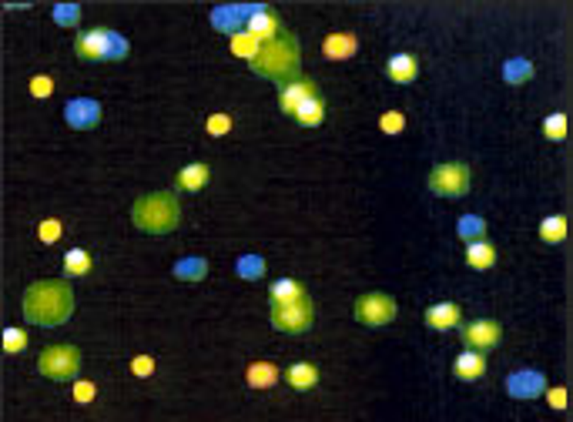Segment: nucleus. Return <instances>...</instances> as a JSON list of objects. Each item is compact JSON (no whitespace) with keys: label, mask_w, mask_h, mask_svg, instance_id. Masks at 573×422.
I'll list each match as a JSON object with an SVG mask.
<instances>
[{"label":"nucleus","mask_w":573,"mask_h":422,"mask_svg":"<svg viewBox=\"0 0 573 422\" xmlns=\"http://www.w3.org/2000/svg\"><path fill=\"white\" fill-rule=\"evenodd\" d=\"M356 54V34H329L325 37V57L332 61H342Z\"/></svg>","instance_id":"6ab92c4d"},{"label":"nucleus","mask_w":573,"mask_h":422,"mask_svg":"<svg viewBox=\"0 0 573 422\" xmlns=\"http://www.w3.org/2000/svg\"><path fill=\"white\" fill-rule=\"evenodd\" d=\"M543 134L550 141H563L567 138V115H550L547 124H543Z\"/></svg>","instance_id":"7c9ffc66"},{"label":"nucleus","mask_w":573,"mask_h":422,"mask_svg":"<svg viewBox=\"0 0 573 422\" xmlns=\"http://www.w3.org/2000/svg\"><path fill=\"white\" fill-rule=\"evenodd\" d=\"M426 325L436 329V332H449V329H456L459 325V305H453V302L429 305V312H426Z\"/></svg>","instance_id":"4468645a"},{"label":"nucleus","mask_w":573,"mask_h":422,"mask_svg":"<svg viewBox=\"0 0 573 422\" xmlns=\"http://www.w3.org/2000/svg\"><path fill=\"white\" fill-rule=\"evenodd\" d=\"M134 372H138V375H148V372H151V358L138 356V358H134Z\"/></svg>","instance_id":"ea45409f"},{"label":"nucleus","mask_w":573,"mask_h":422,"mask_svg":"<svg viewBox=\"0 0 573 422\" xmlns=\"http://www.w3.org/2000/svg\"><path fill=\"white\" fill-rule=\"evenodd\" d=\"M483 231H486V221L480 215H463L459 218V235L466 242H483Z\"/></svg>","instance_id":"cd10ccee"},{"label":"nucleus","mask_w":573,"mask_h":422,"mask_svg":"<svg viewBox=\"0 0 573 422\" xmlns=\"http://www.w3.org/2000/svg\"><path fill=\"white\" fill-rule=\"evenodd\" d=\"M74 312V292L67 281H37L24 295V315L34 325H61Z\"/></svg>","instance_id":"f257e3e1"},{"label":"nucleus","mask_w":573,"mask_h":422,"mask_svg":"<svg viewBox=\"0 0 573 422\" xmlns=\"http://www.w3.org/2000/svg\"><path fill=\"white\" fill-rule=\"evenodd\" d=\"M208 178H212L208 165L195 161V165H188V168H181L178 171V188L181 192H202L204 184H208Z\"/></svg>","instance_id":"f3484780"},{"label":"nucleus","mask_w":573,"mask_h":422,"mask_svg":"<svg viewBox=\"0 0 573 422\" xmlns=\"http://www.w3.org/2000/svg\"><path fill=\"white\" fill-rule=\"evenodd\" d=\"M463 342H466V348H473V352H486V348H493L499 342V325L493 319L470 322V325L463 329Z\"/></svg>","instance_id":"6e6552de"},{"label":"nucleus","mask_w":573,"mask_h":422,"mask_svg":"<svg viewBox=\"0 0 573 422\" xmlns=\"http://www.w3.org/2000/svg\"><path fill=\"white\" fill-rule=\"evenodd\" d=\"M285 379H289V385H292V389L306 392V389H312V385L318 382V369H316V365H308V362H295L292 369L285 372Z\"/></svg>","instance_id":"a211bd4d"},{"label":"nucleus","mask_w":573,"mask_h":422,"mask_svg":"<svg viewBox=\"0 0 573 422\" xmlns=\"http://www.w3.org/2000/svg\"><path fill=\"white\" fill-rule=\"evenodd\" d=\"M312 319H316V308H312V298L308 295L292 298V302H272V325L279 332H289V335L308 332Z\"/></svg>","instance_id":"20e7f679"},{"label":"nucleus","mask_w":573,"mask_h":422,"mask_svg":"<svg viewBox=\"0 0 573 422\" xmlns=\"http://www.w3.org/2000/svg\"><path fill=\"white\" fill-rule=\"evenodd\" d=\"M74 396L81 399V402H88L91 396H94V389H91V382H77V389H74Z\"/></svg>","instance_id":"a19ab883"},{"label":"nucleus","mask_w":573,"mask_h":422,"mask_svg":"<svg viewBox=\"0 0 573 422\" xmlns=\"http://www.w3.org/2000/svg\"><path fill=\"white\" fill-rule=\"evenodd\" d=\"M238 275H242V279H262V275H265V262L258 255L238 258Z\"/></svg>","instance_id":"c85d7f7f"},{"label":"nucleus","mask_w":573,"mask_h":422,"mask_svg":"<svg viewBox=\"0 0 573 422\" xmlns=\"http://www.w3.org/2000/svg\"><path fill=\"white\" fill-rule=\"evenodd\" d=\"M403 124H406V121H403V115H399V111H389V115H382V131H386V134H395V131H403Z\"/></svg>","instance_id":"f704fd0d"},{"label":"nucleus","mask_w":573,"mask_h":422,"mask_svg":"<svg viewBox=\"0 0 573 422\" xmlns=\"http://www.w3.org/2000/svg\"><path fill=\"white\" fill-rule=\"evenodd\" d=\"M175 275L185 281H202L208 275V262L204 258H181L178 265H175Z\"/></svg>","instance_id":"393cba45"},{"label":"nucleus","mask_w":573,"mask_h":422,"mask_svg":"<svg viewBox=\"0 0 573 422\" xmlns=\"http://www.w3.org/2000/svg\"><path fill=\"white\" fill-rule=\"evenodd\" d=\"M245 27H248V34H255V37L262 40V44L282 37L279 17L268 11V7H252V11H248V24H245Z\"/></svg>","instance_id":"1a4fd4ad"},{"label":"nucleus","mask_w":573,"mask_h":422,"mask_svg":"<svg viewBox=\"0 0 573 422\" xmlns=\"http://www.w3.org/2000/svg\"><path fill=\"white\" fill-rule=\"evenodd\" d=\"M503 74H507L509 84H523L526 77L533 74V67L526 64V61H509V64H503Z\"/></svg>","instance_id":"c756f323"},{"label":"nucleus","mask_w":573,"mask_h":422,"mask_svg":"<svg viewBox=\"0 0 573 422\" xmlns=\"http://www.w3.org/2000/svg\"><path fill=\"white\" fill-rule=\"evenodd\" d=\"M64 117H67V124H71V128L88 131V128H94V124L101 121V104L91 101V98H77V101L67 104Z\"/></svg>","instance_id":"9d476101"},{"label":"nucleus","mask_w":573,"mask_h":422,"mask_svg":"<svg viewBox=\"0 0 573 422\" xmlns=\"http://www.w3.org/2000/svg\"><path fill=\"white\" fill-rule=\"evenodd\" d=\"M429 188L439 198H463L470 192V168L463 161H449V165H436L429 171Z\"/></svg>","instance_id":"39448f33"},{"label":"nucleus","mask_w":573,"mask_h":422,"mask_svg":"<svg viewBox=\"0 0 573 422\" xmlns=\"http://www.w3.org/2000/svg\"><path fill=\"white\" fill-rule=\"evenodd\" d=\"M37 369L47 375V379H57V382H67L74 379L77 369H81V352L74 346H51L40 352Z\"/></svg>","instance_id":"423d86ee"},{"label":"nucleus","mask_w":573,"mask_h":422,"mask_svg":"<svg viewBox=\"0 0 573 422\" xmlns=\"http://www.w3.org/2000/svg\"><path fill=\"white\" fill-rule=\"evenodd\" d=\"M30 90L37 94V98H47L54 90V84H51V77H34V84H30Z\"/></svg>","instance_id":"e433bc0d"},{"label":"nucleus","mask_w":573,"mask_h":422,"mask_svg":"<svg viewBox=\"0 0 573 422\" xmlns=\"http://www.w3.org/2000/svg\"><path fill=\"white\" fill-rule=\"evenodd\" d=\"M108 37H111V30H84V34H77V54L84 61H108Z\"/></svg>","instance_id":"f8f14e48"},{"label":"nucleus","mask_w":573,"mask_h":422,"mask_svg":"<svg viewBox=\"0 0 573 422\" xmlns=\"http://www.w3.org/2000/svg\"><path fill=\"white\" fill-rule=\"evenodd\" d=\"M275 379H279V369L272 362H255L248 369V385H255V389H268V385H275Z\"/></svg>","instance_id":"b1692460"},{"label":"nucleus","mask_w":573,"mask_h":422,"mask_svg":"<svg viewBox=\"0 0 573 422\" xmlns=\"http://www.w3.org/2000/svg\"><path fill=\"white\" fill-rule=\"evenodd\" d=\"M302 295H306V288L295 279H279L272 285V302H292V298H302Z\"/></svg>","instance_id":"a878e982"},{"label":"nucleus","mask_w":573,"mask_h":422,"mask_svg":"<svg viewBox=\"0 0 573 422\" xmlns=\"http://www.w3.org/2000/svg\"><path fill=\"white\" fill-rule=\"evenodd\" d=\"M121 57H127V40L117 30H111V37H108V61H121Z\"/></svg>","instance_id":"72a5a7b5"},{"label":"nucleus","mask_w":573,"mask_h":422,"mask_svg":"<svg viewBox=\"0 0 573 422\" xmlns=\"http://www.w3.org/2000/svg\"><path fill=\"white\" fill-rule=\"evenodd\" d=\"M453 372H456V379H463V382H476V379L486 372L483 352H473V348H466L463 356H456V362H453Z\"/></svg>","instance_id":"ddd939ff"},{"label":"nucleus","mask_w":573,"mask_h":422,"mask_svg":"<svg viewBox=\"0 0 573 422\" xmlns=\"http://www.w3.org/2000/svg\"><path fill=\"white\" fill-rule=\"evenodd\" d=\"M64 271L67 275H88L91 271V258L84 248H71L67 255H64Z\"/></svg>","instance_id":"bb28decb"},{"label":"nucleus","mask_w":573,"mask_h":422,"mask_svg":"<svg viewBox=\"0 0 573 422\" xmlns=\"http://www.w3.org/2000/svg\"><path fill=\"white\" fill-rule=\"evenodd\" d=\"M57 235H61V225H57V221H44V225H40V238H44V242H54Z\"/></svg>","instance_id":"4c0bfd02"},{"label":"nucleus","mask_w":573,"mask_h":422,"mask_svg":"<svg viewBox=\"0 0 573 422\" xmlns=\"http://www.w3.org/2000/svg\"><path fill=\"white\" fill-rule=\"evenodd\" d=\"M395 312H399V305H395L393 295L386 292H369L356 302V319L362 325H389L395 319Z\"/></svg>","instance_id":"0eeeda50"},{"label":"nucleus","mask_w":573,"mask_h":422,"mask_svg":"<svg viewBox=\"0 0 573 422\" xmlns=\"http://www.w3.org/2000/svg\"><path fill=\"white\" fill-rule=\"evenodd\" d=\"M509 396L516 399H530V396H540L543 392V375L540 372H516L509 375Z\"/></svg>","instance_id":"2eb2a0df"},{"label":"nucleus","mask_w":573,"mask_h":422,"mask_svg":"<svg viewBox=\"0 0 573 422\" xmlns=\"http://www.w3.org/2000/svg\"><path fill=\"white\" fill-rule=\"evenodd\" d=\"M77 17H81V7L77 4H61V7H54V20L64 27H74Z\"/></svg>","instance_id":"2f4dec72"},{"label":"nucleus","mask_w":573,"mask_h":422,"mask_svg":"<svg viewBox=\"0 0 573 422\" xmlns=\"http://www.w3.org/2000/svg\"><path fill=\"white\" fill-rule=\"evenodd\" d=\"M550 406H553V409H563V406H567V392H563V389H553V392H550Z\"/></svg>","instance_id":"58836bf2"},{"label":"nucleus","mask_w":573,"mask_h":422,"mask_svg":"<svg viewBox=\"0 0 573 422\" xmlns=\"http://www.w3.org/2000/svg\"><path fill=\"white\" fill-rule=\"evenodd\" d=\"M308 98H316V84H312V81H306V77H299V81H292V84H285V88H282L279 104H282V111H285V115L295 117V111H299Z\"/></svg>","instance_id":"9b49d317"},{"label":"nucleus","mask_w":573,"mask_h":422,"mask_svg":"<svg viewBox=\"0 0 573 422\" xmlns=\"http://www.w3.org/2000/svg\"><path fill=\"white\" fill-rule=\"evenodd\" d=\"M386 74L393 77L395 84H409V81H416V74H419V64H416L412 54H393L389 64H386Z\"/></svg>","instance_id":"dca6fc26"},{"label":"nucleus","mask_w":573,"mask_h":422,"mask_svg":"<svg viewBox=\"0 0 573 422\" xmlns=\"http://www.w3.org/2000/svg\"><path fill=\"white\" fill-rule=\"evenodd\" d=\"M131 218L141 231H154V235H165V231H175L181 221V208H178V198L171 192H154V194H144L134 201L131 208Z\"/></svg>","instance_id":"7ed1b4c3"},{"label":"nucleus","mask_w":573,"mask_h":422,"mask_svg":"<svg viewBox=\"0 0 573 422\" xmlns=\"http://www.w3.org/2000/svg\"><path fill=\"white\" fill-rule=\"evenodd\" d=\"M466 262H470L473 269H490L493 262H497V248L490 242H470V248H466Z\"/></svg>","instance_id":"aec40b11"},{"label":"nucleus","mask_w":573,"mask_h":422,"mask_svg":"<svg viewBox=\"0 0 573 422\" xmlns=\"http://www.w3.org/2000/svg\"><path fill=\"white\" fill-rule=\"evenodd\" d=\"M27 346V335L21 332V329H4V352H24Z\"/></svg>","instance_id":"473e14b6"},{"label":"nucleus","mask_w":573,"mask_h":422,"mask_svg":"<svg viewBox=\"0 0 573 422\" xmlns=\"http://www.w3.org/2000/svg\"><path fill=\"white\" fill-rule=\"evenodd\" d=\"M540 238H543V242H550V245L563 242V238H567V218H563V215L543 218V221H540Z\"/></svg>","instance_id":"4be33fe9"},{"label":"nucleus","mask_w":573,"mask_h":422,"mask_svg":"<svg viewBox=\"0 0 573 422\" xmlns=\"http://www.w3.org/2000/svg\"><path fill=\"white\" fill-rule=\"evenodd\" d=\"M231 51L238 54V57L255 61V54L262 51V40L255 37V34H248V30H238V34H231Z\"/></svg>","instance_id":"5701e85b"},{"label":"nucleus","mask_w":573,"mask_h":422,"mask_svg":"<svg viewBox=\"0 0 573 422\" xmlns=\"http://www.w3.org/2000/svg\"><path fill=\"white\" fill-rule=\"evenodd\" d=\"M252 71L262 77H272V81H282V88H285V81L289 84L299 81L295 77L299 74V44L289 34L262 44V51L255 54V61H252Z\"/></svg>","instance_id":"f03ea898"},{"label":"nucleus","mask_w":573,"mask_h":422,"mask_svg":"<svg viewBox=\"0 0 573 422\" xmlns=\"http://www.w3.org/2000/svg\"><path fill=\"white\" fill-rule=\"evenodd\" d=\"M228 128H231V117H228V115L208 117V134H225Z\"/></svg>","instance_id":"c9c22d12"},{"label":"nucleus","mask_w":573,"mask_h":422,"mask_svg":"<svg viewBox=\"0 0 573 422\" xmlns=\"http://www.w3.org/2000/svg\"><path fill=\"white\" fill-rule=\"evenodd\" d=\"M322 117H325V104H322V98H318V94H316V98H308V101L295 111V121H299V124H306V128H318V124H322Z\"/></svg>","instance_id":"412c9836"}]
</instances>
